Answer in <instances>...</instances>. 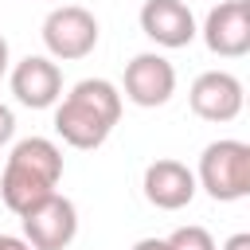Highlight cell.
<instances>
[{
  "instance_id": "6da1fadb",
  "label": "cell",
  "mask_w": 250,
  "mask_h": 250,
  "mask_svg": "<svg viewBox=\"0 0 250 250\" xmlns=\"http://www.w3.org/2000/svg\"><path fill=\"white\" fill-rule=\"evenodd\" d=\"M121 121V90L105 78H82L55 105V133L70 148H98Z\"/></svg>"
},
{
  "instance_id": "7a4b0ae2",
  "label": "cell",
  "mask_w": 250,
  "mask_h": 250,
  "mask_svg": "<svg viewBox=\"0 0 250 250\" xmlns=\"http://www.w3.org/2000/svg\"><path fill=\"white\" fill-rule=\"evenodd\" d=\"M62 180V148L47 137H23L12 145L4 176H0V199L8 211L23 215L39 199H47Z\"/></svg>"
},
{
  "instance_id": "3957f363",
  "label": "cell",
  "mask_w": 250,
  "mask_h": 250,
  "mask_svg": "<svg viewBox=\"0 0 250 250\" xmlns=\"http://www.w3.org/2000/svg\"><path fill=\"white\" fill-rule=\"evenodd\" d=\"M195 184L215 199V203H234L250 195V145L223 137L211 141L199 156V172Z\"/></svg>"
},
{
  "instance_id": "277c9868",
  "label": "cell",
  "mask_w": 250,
  "mask_h": 250,
  "mask_svg": "<svg viewBox=\"0 0 250 250\" xmlns=\"http://www.w3.org/2000/svg\"><path fill=\"white\" fill-rule=\"evenodd\" d=\"M43 47L59 62L86 59L98 47V20H94V12H86L82 4H59V8H51L47 20H43Z\"/></svg>"
},
{
  "instance_id": "5b68a950",
  "label": "cell",
  "mask_w": 250,
  "mask_h": 250,
  "mask_svg": "<svg viewBox=\"0 0 250 250\" xmlns=\"http://www.w3.org/2000/svg\"><path fill=\"white\" fill-rule=\"evenodd\" d=\"M20 223H23V238L35 250H66L74 242V234H78V211L59 191H51L31 211H23Z\"/></svg>"
},
{
  "instance_id": "8992f818",
  "label": "cell",
  "mask_w": 250,
  "mask_h": 250,
  "mask_svg": "<svg viewBox=\"0 0 250 250\" xmlns=\"http://www.w3.org/2000/svg\"><path fill=\"white\" fill-rule=\"evenodd\" d=\"M203 43L219 59H242L250 51V0H219L203 20Z\"/></svg>"
},
{
  "instance_id": "52a82bcc",
  "label": "cell",
  "mask_w": 250,
  "mask_h": 250,
  "mask_svg": "<svg viewBox=\"0 0 250 250\" xmlns=\"http://www.w3.org/2000/svg\"><path fill=\"white\" fill-rule=\"evenodd\" d=\"M176 94V66L156 55V51H145V55H133L125 62V98L141 109H156L164 105L168 98Z\"/></svg>"
},
{
  "instance_id": "ba28073f",
  "label": "cell",
  "mask_w": 250,
  "mask_h": 250,
  "mask_svg": "<svg viewBox=\"0 0 250 250\" xmlns=\"http://www.w3.org/2000/svg\"><path fill=\"white\" fill-rule=\"evenodd\" d=\"M188 102H191V113H195V117L223 125V121H234V117L242 113L246 94H242V82H238L230 70H203V74L191 82Z\"/></svg>"
},
{
  "instance_id": "9c48e42d",
  "label": "cell",
  "mask_w": 250,
  "mask_h": 250,
  "mask_svg": "<svg viewBox=\"0 0 250 250\" xmlns=\"http://www.w3.org/2000/svg\"><path fill=\"white\" fill-rule=\"evenodd\" d=\"M12 94L27 109H47L62 98V70L47 55H27L12 66Z\"/></svg>"
},
{
  "instance_id": "30bf717a",
  "label": "cell",
  "mask_w": 250,
  "mask_h": 250,
  "mask_svg": "<svg viewBox=\"0 0 250 250\" xmlns=\"http://www.w3.org/2000/svg\"><path fill=\"white\" fill-rule=\"evenodd\" d=\"M145 199L160 211H180L195 199L199 184H195V172L184 164V160H172V156H160L145 168Z\"/></svg>"
},
{
  "instance_id": "8fae6325",
  "label": "cell",
  "mask_w": 250,
  "mask_h": 250,
  "mask_svg": "<svg viewBox=\"0 0 250 250\" xmlns=\"http://www.w3.org/2000/svg\"><path fill=\"white\" fill-rule=\"evenodd\" d=\"M141 31L156 47H188L195 39V16L184 0H145L141 4Z\"/></svg>"
},
{
  "instance_id": "7c38bea8",
  "label": "cell",
  "mask_w": 250,
  "mask_h": 250,
  "mask_svg": "<svg viewBox=\"0 0 250 250\" xmlns=\"http://www.w3.org/2000/svg\"><path fill=\"white\" fill-rule=\"evenodd\" d=\"M168 250H219V246H215V238H211L207 227L188 223V227H176L168 234Z\"/></svg>"
},
{
  "instance_id": "4fadbf2b",
  "label": "cell",
  "mask_w": 250,
  "mask_h": 250,
  "mask_svg": "<svg viewBox=\"0 0 250 250\" xmlns=\"http://www.w3.org/2000/svg\"><path fill=\"white\" fill-rule=\"evenodd\" d=\"M12 137H16V113H12V109L0 102V148H4Z\"/></svg>"
},
{
  "instance_id": "5bb4252c",
  "label": "cell",
  "mask_w": 250,
  "mask_h": 250,
  "mask_svg": "<svg viewBox=\"0 0 250 250\" xmlns=\"http://www.w3.org/2000/svg\"><path fill=\"white\" fill-rule=\"evenodd\" d=\"M0 250H35L27 238H16V234H0Z\"/></svg>"
},
{
  "instance_id": "9a60e30c",
  "label": "cell",
  "mask_w": 250,
  "mask_h": 250,
  "mask_svg": "<svg viewBox=\"0 0 250 250\" xmlns=\"http://www.w3.org/2000/svg\"><path fill=\"white\" fill-rule=\"evenodd\" d=\"M223 250H250V234H246V230H238V234H230V238L223 242Z\"/></svg>"
},
{
  "instance_id": "2e32d148",
  "label": "cell",
  "mask_w": 250,
  "mask_h": 250,
  "mask_svg": "<svg viewBox=\"0 0 250 250\" xmlns=\"http://www.w3.org/2000/svg\"><path fill=\"white\" fill-rule=\"evenodd\" d=\"M133 250H168V238H141L133 242Z\"/></svg>"
},
{
  "instance_id": "e0dca14e",
  "label": "cell",
  "mask_w": 250,
  "mask_h": 250,
  "mask_svg": "<svg viewBox=\"0 0 250 250\" xmlns=\"http://www.w3.org/2000/svg\"><path fill=\"white\" fill-rule=\"evenodd\" d=\"M8 62H12V59H8V39L0 35V78L8 74Z\"/></svg>"
}]
</instances>
